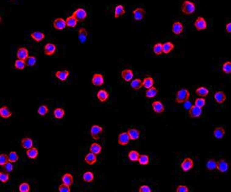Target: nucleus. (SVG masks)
<instances>
[{
	"label": "nucleus",
	"instance_id": "1",
	"mask_svg": "<svg viewBox=\"0 0 231 192\" xmlns=\"http://www.w3.org/2000/svg\"><path fill=\"white\" fill-rule=\"evenodd\" d=\"M189 98H190V91L186 88H182L178 90L176 95V101L178 104L184 103L185 101H188Z\"/></svg>",
	"mask_w": 231,
	"mask_h": 192
},
{
	"label": "nucleus",
	"instance_id": "2",
	"mask_svg": "<svg viewBox=\"0 0 231 192\" xmlns=\"http://www.w3.org/2000/svg\"><path fill=\"white\" fill-rule=\"evenodd\" d=\"M181 9H182V12L184 14L190 15V14H193L196 11V5L192 1L185 0L182 4Z\"/></svg>",
	"mask_w": 231,
	"mask_h": 192
},
{
	"label": "nucleus",
	"instance_id": "3",
	"mask_svg": "<svg viewBox=\"0 0 231 192\" xmlns=\"http://www.w3.org/2000/svg\"><path fill=\"white\" fill-rule=\"evenodd\" d=\"M103 132V128L99 125H93L90 129V134L92 138L95 140H98L100 139Z\"/></svg>",
	"mask_w": 231,
	"mask_h": 192
},
{
	"label": "nucleus",
	"instance_id": "4",
	"mask_svg": "<svg viewBox=\"0 0 231 192\" xmlns=\"http://www.w3.org/2000/svg\"><path fill=\"white\" fill-rule=\"evenodd\" d=\"M72 16L77 19V22H82L86 19V18L88 16V13L82 8H78L74 11Z\"/></svg>",
	"mask_w": 231,
	"mask_h": 192
},
{
	"label": "nucleus",
	"instance_id": "5",
	"mask_svg": "<svg viewBox=\"0 0 231 192\" xmlns=\"http://www.w3.org/2000/svg\"><path fill=\"white\" fill-rule=\"evenodd\" d=\"M194 166V163L193 160L190 157L185 158L182 163L180 164V167L182 169V171L188 172L189 170H191Z\"/></svg>",
	"mask_w": 231,
	"mask_h": 192
},
{
	"label": "nucleus",
	"instance_id": "6",
	"mask_svg": "<svg viewBox=\"0 0 231 192\" xmlns=\"http://www.w3.org/2000/svg\"><path fill=\"white\" fill-rule=\"evenodd\" d=\"M193 25L196 29L198 31H201V30H204L206 29L207 27H208V24H207V21L205 20V19L203 17H198L197 19L194 21L193 23Z\"/></svg>",
	"mask_w": 231,
	"mask_h": 192
},
{
	"label": "nucleus",
	"instance_id": "7",
	"mask_svg": "<svg viewBox=\"0 0 231 192\" xmlns=\"http://www.w3.org/2000/svg\"><path fill=\"white\" fill-rule=\"evenodd\" d=\"M189 116L193 118H198L203 113V108L197 107L196 105H192L188 110Z\"/></svg>",
	"mask_w": 231,
	"mask_h": 192
},
{
	"label": "nucleus",
	"instance_id": "8",
	"mask_svg": "<svg viewBox=\"0 0 231 192\" xmlns=\"http://www.w3.org/2000/svg\"><path fill=\"white\" fill-rule=\"evenodd\" d=\"M145 15V10L143 8H136L135 9L133 10L134 19L135 21L139 22V21L143 20Z\"/></svg>",
	"mask_w": 231,
	"mask_h": 192
},
{
	"label": "nucleus",
	"instance_id": "9",
	"mask_svg": "<svg viewBox=\"0 0 231 192\" xmlns=\"http://www.w3.org/2000/svg\"><path fill=\"white\" fill-rule=\"evenodd\" d=\"M130 139L127 132L119 133V137H118V143H119V145H121V146L128 145L129 143H130Z\"/></svg>",
	"mask_w": 231,
	"mask_h": 192
},
{
	"label": "nucleus",
	"instance_id": "10",
	"mask_svg": "<svg viewBox=\"0 0 231 192\" xmlns=\"http://www.w3.org/2000/svg\"><path fill=\"white\" fill-rule=\"evenodd\" d=\"M92 83L96 87H101L104 83V78L102 74L95 73L92 77Z\"/></svg>",
	"mask_w": 231,
	"mask_h": 192
},
{
	"label": "nucleus",
	"instance_id": "11",
	"mask_svg": "<svg viewBox=\"0 0 231 192\" xmlns=\"http://www.w3.org/2000/svg\"><path fill=\"white\" fill-rule=\"evenodd\" d=\"M229 164L226 159H221L219 161H217V169L221 173H225L229 170Z\"/></svg>",
	"mask_w": 231,
	"mask_h": 192
},
{
	"label": "nucleus",
	"instance_id": "12",
	"mask_svg": "<svg viewBox=\"0 0 231 192\" xmlns=\"http://www.w3.org/2000/svg\"><path fill=\"white\" fill-rule=\"evenodd\" d=\"M183 30H184V26H183V25H182L180 21H176V22L173 23V25H172V31L174 35H181L182 32H183Z\"/></svg>",
	"mask_w": 231,
	"mask_h": 192
},
{
	"label": "nucleus",
	"instance_id": "13",
	"mask_svg": "<svg viewBox=\"0 0 231 192\" xmlns=\"http://www.w3.org/2000/svg\"><path fill=\"white\" fill-rule=\"evenodd\" d=\"M53 27L57 29V30H62L64 29L67 27V25H66V20L63 19L61 18H58V19H56L55 20L53 21L52 23Z\"/></svg>",
	"mask_w": 231,
	"mask_h": 192
},
{
	"label": "nucleus",
	"instance_id": "14",
	"mask_svg": "<svg viewBox=\"0 0 231 192\" xmlns=\"http://www.w3.org/2000/svg\"><path fill=\"white\" fill-rule=\"evenodd\" d=\"M56 51V46L53 43H47L44 46V53L46 56H52Z\"/></svg>",
	"mask_w": 231,
	"mask_h": 192
},
{
	"label": "nucleus",
	"instance_id": "15",
	"mask_svg": "<svg viewBox=\"0 0 231 192\" xmlns=\"http://www.w3.org/2000/svg\"><path fill=\"white\" fill-rule=\"evenodd\" d=\"M97 98L100 102H105L109 100V91H106L105 89H100L97 92Z\"/></svg>",
	"mask_w": 231,
	"mask_h": 192
},
{
	"label": "nucleus",
	"instance_id": "16",
	"mask_svg": "<svg viewBox=\"0 0 231 192\" xmlns=\"http://www.w3.org/2000/svg\"><path fill=\"white\" fill-rule=\"evenodd\" d=\"M121 77L126 82H130L134 77V72L131 69H124L121 71Z\"/></svg>",
	"mask_w": 231,
	"mask_h": 192
},
{
	"label": "nucleus",
	"instance_id": "17",
	"mask_svg": "<svg viewBox=\"0 0 231 192\" xmlns=\"http://www.w3.org/2000/svg\"><path fill=\"white\" fill-rule=\"evenodd\" d=\"M214 101H216L218 104H222L226 100V94L224 93V91H218L214 93Z\"/></svg>",
	"mask_w": 231,
	"mask_h": 192
},
{
	"label": "nucleus",
	"instance_id": "18",
	"mask_svg": "<svg viewBox=\"0 0 231 192\" xmlns=\"http://www.w3.org/2000/svg\"><path fill=\"white\" fill-rule=\"evenodd\" d=\"M84 161H85V163L86 164H89V165H93V164H94L97 163V161H98V158H97V154H93V153H88L85 158H84Z\"/></svg>",
	"mask_w": 231,
	"mask_h": 192
},
{
	"label": "nucleus",
	"instance_id": "19",
	"mask_svg": "<svg viewBox=\"0 0 231 192\" xmlns=\"http://www.w3.org/2000/svg\"><path fill=\"white\" fill-rule=\"evenodd\" d=\"M152 109L156 113H162L165 111V106L160 101H155L152 102Z\"/></svg>",
	"mask_w": 231,
	"mask_h": 192
},
{
	"label": "nucleus",
	"instance_id": "20",
	"mask_svg": "<svg viewBox=\"0 0 231 192\" xmlns=\"http://www.w3.org/2000/svg\"><path fill=\"white\" fill-rule=\"evenodd\" d=\"M16 56H17L18 59L25 60L29 56V50L25 47H20L18 49Z\"/></svg>",
	"mask_w": 231,
	"mask_h": 192
},
{
	"label": "nucleus",
	"instance_id": "21",
	"mask_svg": "<svg viewBox=\"0 0 231 192\" xmlns=\"http://www.w3.org/2000/svg\"><path fill=\"white\" fill-rule=\"evenodd\" d=\"M70 75V72L69 70H57L55 74L56 77L61 81H65L67 80L68 77Z\"/></svg>",
	"mask_w": 231,
	"mask_h": 192
},
{
	"label": "nucleus",
	"instance_id": "22",
	"mask_svg": "<svg viewBox=\"0 0 231 192\" xmlns=\"http://www.w3.org/2000/svg\"><path fill=\"white\" fill-rule=\"evenodd\" d=\"M12 116V112L7 106H3L0 108V117L2 118L7 119Z\"/></svg>",
	"mask_w": 231,
	"mask_h": 192
},
{
	"label": "nucleus",
	"instance_id": "23",
	"mask_svg": "<svg viewBox=\"0 0 231 192\" xmlns=\"http://www.w3.org/2000/svg\"><path fill=\"white\" fill-rule=\"evenodd\" d=\"M127 133L129 134L130 140H137L139 139L140 136V131L137 129H130L127 131Z\"/></svg>",
	"mask_w": 231,
	"mask_h": 192
},
{
	"label": "nucleus",
	"instance_id": "24",
	"mask_svg": "<svg viewBox=\"0 0 231 192\" xmlns=\"http://www.w3.org/2000/svg\"><path fill=\"white\" fill-rule=\"evenodd\" d=\"M38 149L35 148V147H32L29 149H26V156L30 159H35L36 158L38 157Z\"/></svg>",
	"mask_w": 231,
	"mask_h": 192
},
{
	"label": "nucleus",
	"instance_id": "25",
	"mask_svg": "<svg viewBox=\"0 0 231 192\" xmlns=\"http://www.w3.org/2000/svg\"><path fill=\"white\" fill-rule=\"evenodd\" d=\"M21 146L25 149H30V148L34 146V142L30 138H28V137L24 138L23 139L21 140Z\"/></svg>",
	"mask_w": 231,
	"mask_h": 192
},
{
	"label": "nucleus",
	"instance_id": "26",
	"mask_svg": "<svg viewBox=\"0 0 231 192\" xmlns=\"http://www.w3.org/2000/svg\"><path fill=\"white\" fill-rule=\"evenodd\" d=\"M225 135V130L223 127H217L214 130V137L217 139H223Z\"/></svg>",
	"mask_w": 231,
	"mask_h": 192
},
{
	"label": "nucleus",
	"instance_id": "27",
	"mask_svg": "<svg viewBox=\"0 0 231 192\" xmlns=\"http://www.w3.org/2000/svg\"><path fill=\"white\" fill-rule=\"evenodd\" d=\"M154 79L151 77H145L142 81V87L146 89L154 87Z\"/></svg>",
	"mask_w": 231,
	"mask_h": 192
},
{
	"label": "nucleus",
	"instance_id": "28",
	"mask_svg": "<svg viewBox=\"0 0 231 192\" xmlns=\"http://www.w3.org/2000/svg\"><path fill=\"white\" fill-rule=\"evenodd\" d=\"M30 37H31L32 39H34L35 42H40L45 39L46 35H45L44 33H42V32L40 31H35L30 34Z\"/></svg>",
	"mask_w": 231,
	"mask_h": 192
},
{
	"label": "nucleus",
	"instance_id": "29",
	"mask_svg": "<svg viewBox=\"0 0 231 192\" xmlns=\"http://www.w3.org/2000/svg\"><path fill=\"white\" fill-rule=\"evenodd\" d=\"M174 45L171 41L165 42L164 44H162V51L166 55H168L169 53H171L172 50L174 49Z\"/></svg>",
	"mask_w": 231,
	"mask_h": 192
},
{
	"label": "nucleus",
	"instance_id": "30",
	"mask_svg": "<svg viewBox=\"0 0 231 192\" xmlns=\"http://www.w3.org/2000/svg\"><path fill=\"white\" fill-rule=\"evenodd\" d=\"M88 31L85 28H81L78 30V39L81 43H84L88 39Z\"/></svg>",
	"mask_w": 231,
	"mask_h": 192
},
{
	"label": "nucleus",
	"instance_id": "31",
	"mask_svg": "<svg viewBox=\"0 0 231 192\" xmlns=\"http://www.w3.org/2000/svg\"><path fill=\"white\" fill-rule=\"evenodd\" d=\"M61 180H62L63 184L71 186L73 184V176L71 174H68V173L64 174L62 175V177H61Z\"/></svg>",
	"mask_w": 231,
	"mask_h": 192
},
{
	"label": "nucleus",
	"instance_id": "32",
	"mask_svg": "<svg viewBox=\"0 0 231 192\" xmlns=\"http://www.w3.org/2000/svg\"><path fill=\"white\" fill-rule=\"evenodd\" d=\"M210 91L205 87H199L196 89V94L201 98H206L209 94Z\"/></svg>",
	"mask_w": 231,
	"mask_h": 192
},
{
	"label": "nucleus",
	"instance_id": "33",
	"mask_svg": "<svg viewBox=\"0 0 231 192\" xmlns=\"http://www.w3.org/2000/svg\"><path fill=\"white\" fill-rule=\"evenodd\" d=\"M89 150L92 153H93L95 154H99L102 153V150H103V147L98 143H93L90 146V149Z\"/></svg>",
	"mask_w": 231,
	"mask_h": 192
},
{
	"label": "nucleus",
	"instance_id": "34",
	"mask_svg": "<svg viewBox=\"0 0 231 192\" xmlns=\"http://www.w3.org/2000/svg\"><path fill=\"white\" fill-rule=\"evenodd\" d=\"M130 87L133 90H140V88L143 87H142V81L139 79V78H136V79H132L131 80V82H130Z\"/></svg>",
	"mask_w": 231,
	"mask_h": 192
},
{
	"label": "nucleus",
	"instance_id": "35",
	"mask_svg": "<svg viewBox=\"0 0 231 192\" xmlns=\"http://www.w3.org/2000/svg\"><path fill=\"white\" fill-rule=\"evenodd\" d=\"M82 180L84 182L87 183H91L94 180V175L92 171H86L84 172L82 175Z\"/></svg>",
	"mask_w": 231,
	"mask_h": 192
},
{
	"label": "nucleus",
	"instance_id": "36",
	"mask_svg": "<svg viewBox=\"0 0 231 192\" xmlns=\"http://www.w3.org/2000/svg\"><path fill=\"white\" fill-rule=\"evenodd\" d=\"M53 116L56 119H61L65 116V110L61 108H56L53 111Z\"/></svg>",
	"mask_w": 231,
	"mask_h": 192
},
{
	"label": "nucleus",
	"instance_id": "37",
	"mask_svg": "<svg viewBox=\"0 0 231 192\" xmlns=\"http://www.w3.org/2000/svg\"><path fill=\"white\" fill-rule=\"evenodd\" d=\"M158 94V89L155 87L148 88L145 91V97L147 98H154Z\"/></svg>",
	"mask_w": 231,
	"mask_h": 192
},
{
	"label": "nucleus",
	"instance_id": "38",
	"mask_svg": "<svg viewBox=\"0 0 231 192\" xmlns=\"http://www.w3.org/2000/svg\"><path fill=\"white\" fill-rule=\"evenodd\" d=\"M125 14V9H124V7L121 5V4H119L117 5L114 9V17L115 18H119L123 16L124 14Z\"/></svg>",
	"mask_w": 231,
	"mask_h": 192
},
{
	"label": "nucleus",
	"instance_id": "39",
	"mask_svg": "<svg viewBox=\"0 0 231 192\" xmlns=\"http://www.w3.org/2000/svg\"><path fill=\"white\" fill-rule=\"evenodd\" d=\"M140 157V154L137 150H135V149H131V150L128 153V158L130 161L132 162H136L138 161V159Z\"/></svg>",
	"mask_w": 231,
	"mask_h": 192
},
{
	"label": "nucleus",
	"instance_id": "40",
	"mask_svg": "<svg viewBox=\"0 0 231 192\" xmlns=\"http://www.w3.org/2000/svg\"><path fill=\"white\" fill-rule=\"evenodd\" d=\"M66 25H67V27H69V28H75L77 25V20L72 15V16H69V17L67 18V19H66Z\"/></svg>",
	"mask_w": 231,
	"mask_h": 192
},
{
	"label": "nucleus",
	"instance_id": "41",
	"mask_svg": "<svg viewBox=\"0 0 231 192\" xmlns=\"http://www.w3.org/2000/svg\"><path fill=\"white\" fill-rule=\"evenodd\" d=\"M138 162L140 165H148L150 164V157L147 154H140V157L138 159Z\"/></svg>",
	"mask_w": 231,
	"mask_h": 192
},
{
	"label": "nucleus",
	"instance_id": "42",
	"mask_svg": "<svg viewBox=\"0 0 231 192\" xmlns=\"http://www.w3.org/2000/svg\"><path fill=\"white\" fill-rule=\"evenodd\" d=\"M206 168L208 170L213 171L214 170H216L217 168V161L215 160L214 159H211L206 163Z\"/></svg>",
	"mask_w": 231,
	"mask_h": 192
},
{
	"label": "nucleus",
	"instance_id": "43",
	"mask_svg": "<svg viewBox=\"0 0 231 192\" xmlns=\"http://www.w3.org/2000/svg\"><path fill=\"white\" fill-rule=\"evenodd\" d=\"M26 67V63H25V60H23L18 59L14 61V68L17 69V70H24Z\"/></svg>",
	"mask_w": 231,
	"mask_h": 192
},
{
	"label": "nucleus",
	"instance_id": "44",
	"mask_svg": "<svg viewBox=\"0 0 231 192\" xmlns=\"http://www.w3.org/2000/svg\"><path fill=\"white\" fill-rule=\"evenodd\" d=\"M153 52L156 56H161V54L163 53V51H162V43L158 42L156 44H155L154 46H153Z\"/></svg>",
	"mask_w": 231,
	"mask_h": 192
},
{
	"label": "nucleus",
	"instance_id": "45",
	"mask_svg": "<svg viewBox=\"0 0 231 192\" xmlns=\"http://www.w3.org/2000/svg\"><path fill=\"white\" fill-rule=\"evenodd\" d=\"M8 160L11 162V163H16L19 160V156H18L17 153L15 151H11L10 153L8 155Z\"/></svg>",
	"mask_w": 231,
	"mask_h": 192
},
{
	"label": "nucleus",
	"instance_id": "46",
	"mask_svg": "<svg viewBox=\"0 0 231 192\" xmlns=\"http://www.w3.org/2000/svg\"><path fill=\"white\" fill-rule=\"evenodd\" d=\"M222 70L224 71V73L229 75V74L231 73V61H229V60L225 61V62L223 64Z\"/></svg>",
	"mask_w": 231,
	"mask_h": 192
},
{
	"label": "nucleus",
	"instance_id": "47",
	"mask_svg": "<svg viewBox=\"0 0 231 192\" xmlns=\"http://www.w3.org/2000/svg\"><path fill=\"white\" fill-rule=\"evenodd\" d=\"M37 112H38L39 115L46 116L49 112V108L46 105H41L40 107H39Z\"/></svg>",
	"mask_w": 231,
	"mask_h": 192
},
{
	"label": "nucleus",
	"instance_id": "48",
	"mask_svg": "<svg viewBox=\"0 0 231 192\" xmlns=\"http://www.w3.org/2000/svg\"><path fill=\"white\" fill-rule=\"evenodd\" d=\"M19 190L20 192H29L30 190V186L27 182H23L19 186Z\"/></svg>",
	"mask_w": 231,
	"mask_h": 192
},
{
	"label": "nucleus",
	"instance_id": "49",
	"mask_svg": "<svg viewBox=\"0 0 231 192\" xmlns=\"http://www.w3.org/2000/svg\"><path fill=\"white\" fill-rule=\"evenodd\" d=\"M194 105H196L197 107H198V108H203V107L206 105V100H205V98H201V97L197 98L196 100H195V102H194Z\"/></svg>",
	"mask_w": 231,
	"mask_h": 192
},
{
	"label": "nucleus",
	"instance_id": "50",
	"mask_svg": "<svg viewBox=\"0 0 231 192\" xmlns=\"http://www.w3.org/2000/svg\"><path fill=\"white\" fill-rule=\"evenodd\" d=\"M25 63L28 67H34L36 64V58L35 56H30L27 57V59L25 60Z\"/></svg>",
	"mask_w": 231,
	"mask_h": 192
},
{
	"label": "nucleus",
	"instance_id": "51",
	"mask_svg": "<svg viewBox=\"0 0 231 192\" xmlns=\"http://www.w3.org/2000/svg\"><path fill=\"white\" fill-rule=\"evenodd\" d=\"M9 180V175L6 171L0 172V182L2 183H7Z\"/></svg>",
	"mask_w": 231,
	"mask_h": 192
},
{
	"label": "nucleus",
	"instance_id": "52",
	"mask_svg": "<svg viewBox=\"0 0 231 192\" xmlns=\"http://www.w3.org/2000/svg\"><path fill=\"white\" fill-rule=\"evenodd\" d=\"M3 169H4V171L8 172V173H9V172H12L14 170V165H13V163H11L9 161H8L6 164L3 165Z\"/></svg>",
	"mask_w": 231,
	"mask_h": 192
},
{
	"label": "nucleus",
	"instance_id": "53",
	"mask_svg": "<svg viewBox=\"0 0 231 192\" xmlns=\"http://www.w3.org/2000/svg\"><path fill=\"white\" fill-rule=\"evenodd\" d=\"M58 190L60 192H70L71 191V189L70 186L69 185H65V184H61V185H60L59 188H58Z\"/></svg>",
	"mask_w": 231,
	"mask_h": 192
},
{
	"label": "nucleus",
	"instance_id": "54",
	"mask_svg": "<svg viewBox=\"0 0 231 192\" xmlns=\"http://www.w3.org/2000/svg\"><path fill=\"white\" fill-rule=\"evenodd\" d=\"M8 156L5 154H0V165L3 166L8 162Z\"/></svg>",
	"mask_w": 231,
	"mask_h": 192
},
{
	"label": "nucleus",
	"instance_id": "55",
	"mask_svg": "<svg viewBox=\"0 0 231 192\" xmlns=\"http://www.w3.org/2000/svg\"><path fill=\"white\" fill-rule=\"evenodd\" d=\"M176 190L177 192H189V188L187 185H178Z\"/></svg>",
	"mask_w": 231,
	"mask_h": 192
},
{
	"label": "nucleus",
	"instance_id": "56",
	"mask_svg": "<svg viewBox=\"0 0 231 192\" xmlns=\"http://www.w3.org/2000/svg\"><path fill=\"white\" fill-rule=\"evenodd\" d=\"M152 190L150 186H148L146 185H141L140 188H139V192H151Z\"/></svg>",
	"mask_w": 231,
	"mask_h": 192
},
{
	"label": "nucleus",
	"instance_id": "57",
	"mask_svg": "<svg viewBox=\"0 0 231 192\" xmlns=\"http://www.w3.org/2000/svg\"><path fill=\"white\" fill-rule=\"evenodd\" d=\"M225 29H226V32L228 34H230L231 33V23L229 22L226 24V26H225Z\"/></svg>",
	"mask_w": 231,
	"mask_h": 192
},
{
	"label": "nucleus",
	"instance_id": "58",
	"mask_svg": "<svg viewBox=\"0 0 231 192\" xmlns=\"http://www.w3.org/2000/svg\"><path fill=\"white\" fill-rule=\"evenodd\" d=\"M1 21H2V18H1V16H0V23H1Z\"/></svg>",
	"mask_w": 231,
	"mask_h": 192
}]
</instances>
